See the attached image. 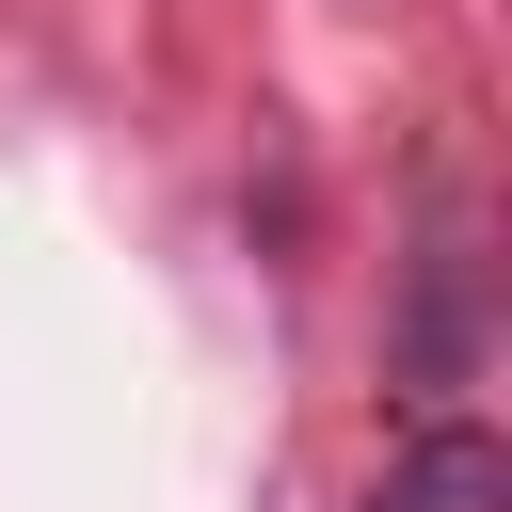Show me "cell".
Masks as SVG:
<instances>
[{
  "label": "cell",
  "mask_w": 512,
  "mask_h": 512,
  "mask_svg": "<svg viewBox=\"0 0 512 512\" xmlns=\"http://www.w3.org/2000/svg\"><path fill=\"white\" fill-rule=\"evenodd\" d=\"M384 368H400L416 400L480 384V240H464V224L416 240V288H400V320H384Z\"/></svg>",
  "instance_id": "1"
},
{
  "label": "cell",
  "mask_w": 512,
  "mask_h": 512,
  "mask_svg": "<svg viewBox=\"0 0 512 512\" xmlns=\"http://www.w3.org/2000/svg\"><path fill=\"white\" fill-rule=\"evenodd\" d=\"M352 512H512V448H496L480 416H432V432H416Z\"/></svg>",
  "instance_id": "2"
}]
</instances>
